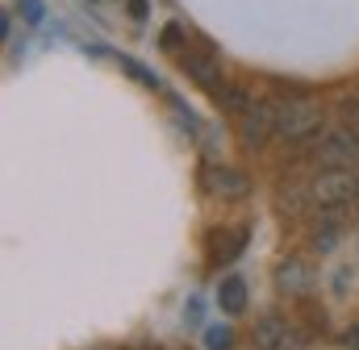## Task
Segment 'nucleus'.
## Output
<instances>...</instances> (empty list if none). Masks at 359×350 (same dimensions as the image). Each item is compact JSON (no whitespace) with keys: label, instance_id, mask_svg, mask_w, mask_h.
Returning <instances> with one entry per match:
<instances>
[{"label":"nucleus","instance_id":"nucleus-1","mask_svg":"<svg viewBox=\"0 0 359 350\" xmlns=\"http://www.w3.org/2000/svg\"><path fill=\"white\" fill-rule=\"evenodd\" d=\"M318 130H322V108H318L313 96H305V92L284 96V100L276 96V134L284 142H305Z\"/></svg>","mask_w":359,"mask_h":350},{"label":"nucleus","instance_id":"nucleus-2","mask_svg":"<svg viewBox=\"0 0 359 350\" xmlns=\"http://www.w3.org/2000/svg\"><path fill=\"white\" fill-rule=\"evenodd\" d=\"M318 209H347L359 200V175H351L347 167H322L309 179Z\"/></svg>","mask_w":359,"mask_h":350},{"label":"nucleus","instance_id":"nucleus-3","mask_svg":"<svg viewBox=\"0 0 359 350\" xmlns=\"http://www.w3.org/2000/svg\"><path fill=\"white\" fill-rule=\"evenodd\" d=\"M359 159V130L355 125H330L313 146V167H351Z\"/></svg>","mask_w":359,"mask_h":350},{"label":"nucleus","instance_id":"nucleus-4","mask_svg":"<svg viewBox=\"0 0 359 350\" xmlns=\"http://www.w3.org/2000/svg\"><path fill=\"white\" fill-rule=\"evenodd\" d=\"M238 138L247 150H264L276 138V96L271 100H255V108H247L238 117Z\"/></svg>","mask_w":359,"mask_h":350},{"label":"nucleus","instance_id":"nucleus-5","mask_svg":"<svg viewBox=\"0 0 359 350\" xmlns=\"http://www.w3.org/2000/svg\"><path fill=\"white\" fill-rule=\"evenodd\" d=\"M201 188L213 192L217 200H247L251 196V179L238 167H201Z\"/></svg>","mask_w":359,"mask_h":350},{"label":"nucleus","instance_id":"nucleus-6","mask_svg":"<svg viewBox=\"0 0 359 350\" xmlns=\"http://www.w3.org/2000/svg\"><path fill=\"white\" fill-rule=\"evenodd\" d=\"M180 67H184V76H188L192 84H201L209 96L226 84V80H222V67H217V55H213V50H184V55H180Z\"/></svg>","mask_w":359,"mask_h":350},{"label":"nucleus","instance_id":"nucleus-7","mask_svg":"<svg viewBox=\"0 0 359 350\" xmlns=\"http://www.w3.org/2000/svg\"><path fill=\"white\" fill-rule=\"evenodd\" d=\"M251 242V230L247 225H234V230H217L209 234V262L222 267V262H234L243 255V246Z\"/></svg>","mask_w":359,"mask_h":350},{"label":"nucleus","instance_id":"nucleus-8","mask_svg":"<svg viewBox=\"0 0 359 350\" xmlns=\"http://www.w3.org/2000/svg\"><path fill=\"white\" fill-rule=\"evenodd\" d=\"M276 288H280L284 296H305V292L313 288V267L305 259H284L280 271H276Z\"/></svg>","mask_w":359,"mask_h":350},{"label":"nucleus","instance_id":"nucleus-9","mask_svg":"<svg viewBox=\"0 0 359 350\" xmlns=\"http://www.w3.org/2000/svg\"><path fill=\"white\" fill-rule=\"evenodd\" d=\"M309 204H318V200H313V188L301 183V179H284V188L276 192V209H280L284 217H301Z\"/></svg>","mask_w":359,"mask_h":350},{"label":"nucleus","instance_id":"nucleus-10","mask_svg":"<svg viewBox=\"0 0 359 350\" xmlns=\"http://www.w3.org/2000/svg\"><path fill=\"white\" fill-rule=\"evenodd\" d=\"M255 100H259V96H251V88L230 84V80H226V84H222L217 92H213V104H217L222 113H230L234 121H238V117H243L247 108H255Z\"/></svg>","mask_w":359,"mask_h":350},{"label":"nucleus","instance_id":"nucleus-11","mask_svg":"<svg viewBox=\"0 0 359 350\" xmlns=\"http://www.w3.org/2000/svg\"><path fill=\"white\" fill-rule=\"evenodd\" d=\"M217 304H222V313H230V317L247 313V279H243V275H226V279L217 284Z\"/></svg>","mask_w":359,"mask_h":350},{"label":"nucleus","instance_id":"nucleus-12","mask_svg":"<svg viewBox=\"0 0 359 350\" xmlns=\"http://www.w3.org/2000/svg\"><path fill=\"white\" fill-rule=\"evenodd\" d=\"M284 330H288V321H284L280 313L259 317V321H255V334H251V338H255V350H271L280 338H284Z\"/></svg>","mask_w":359,"mask_h":350},{"label":"nucleus","instance_id":"nucleus-13","mask_svg":"<svg viewBox=\"0 0 359 350\" xmlns=\"http://www.w3.org/2000/svg\"><path fill=\"white\" fill-rule=\"evenodd\" d=\"M117 63H121V71H126V76H134V80H138L142 88H159V76H155V71H147V67H142L138 59H130V55H121Z\"/></svg>","mask_w":359,"mask_h":350},{"label":"nucleus","instance_id":"nucleus-14","mask_svg":"<svg viewBox=\"0 0 359 350\" xmlns=\"http://www.w3.org/2000/svg\"><path fill=\"white\" fill-rule=\"evenodd\" d=\"M159 46H163L168 55H180V46H184V25H180V21H168V25L159 29Z\"/></svg>","mask_w":359,"mask_h":350},{"label":"nucleus","instance_id":"nucleus-15","mask_svg":"<svg viewBox=\"0 0 359 350\" xmlns=\"http://www.w3.org/2000/svg\"><path fill=\"white\" fill-rule=\"evenodd\" d=\"M313 246H318L322 255H330V251L339 246V225H334V221H322V230H313Z\"/></svg>","mask_w":359,"mask_h":350},{"label":"nucleus","instance_id":"nucleus-16","mask_svg":"<svg viewBox=\"0 0 359 350\" xmlns=\"http://www.w3.org/2000/svg\"><path fill=\"white\" fill-rule=\"evenodd\" d=\"M271 350H309V334H301V330H292V326H288V330H284V338H280Z\"/></svg>","mask_w":359,"mask_h":350},{"label":"nucleus","instance_id":"nucleus-17","mask_svg":"<svg viewBox=\"0 0 359 350\" xmlns=\"http://www.w3.org/2000/svg\"><path fill=\"white\" fill-rule=\"evenodd\" d=\"M230 342H234V334L222 326V330H209L205 334V350H230Z\"/></svg>","mask_w":359,"mask_h":350},{"label":"nucleus","instance_id":"nucleus-18","mask_svg":"<svg viewBox=\"0 0 359 350\" xmlns=\"http://www.w3.org/2000/svg\"><path fill=\"white\" fill-rule=\"evenodd\" d=\"M339 342H343L347 350H359V321H355V326H347V330H343V338H339Z\"/></svg>","mask_w":359,"mask_h":350},{"label":"nucleus","instance_id":"nucleus-19","mask_svg":"<svg viewBox=\"0 0 359 350\" xmlns=\"http://www.w3.org/2000/svg\"><path fill=\"white\" fill-rule=\"evenodd\" d=\"M126 8H130V17H134V21H142V17H147V0H126Z\"/></svg>","mask_w":359,"mask_h":350}]
</instances>
